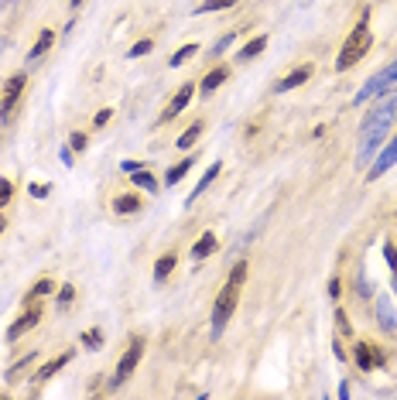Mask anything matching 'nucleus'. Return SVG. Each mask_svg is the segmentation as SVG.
Segmentation results:
<instances>
[{"label": "nucleus", "mask_w": 397, "mask_h": 400, "mask_svg": "<svg viewBox=\"0 0 397 400\" xmlns=\"http://www.w3.org/2000/svg\"><path fill=\"white\" fill-rule=\"evenodd\" d=\"M397 120V93L380 96V103L370 110V116L363 120V137H359V161H370L374 154L384 148L387 133H391V123Z\"/></svg>", "instance_id": "nucleus-1"}, {"label": "nucleus", "mask_w": 397, "mask_h": 400, "mask_svg": "<svg viewBox=\"0 0 397 400\" xmlns=\"http://www.w3.org/2000/svg\"><path fill=\"white\" fill-rule=\"evenodd\" d=\"M243 284H247V264L240 260V264L230 270L226 284L219 287V298H216V305H213V335H223L226 322L233 318V311H237V301H240V291H243Z\"/></svg>", "instance_id": "nucleus-2"}, {"label": "nucleus", "mask_w": 397, "mask_h": 400, "mask_svg": "<svg viewBox=\"0 0 397 400\" xmlns=\"http://www.w3.org/2000/svg\"><path fill=\"white\" fill-rule=\"evenodd\" d=\"M370 52V11L363 7V14H359L357 28L350 31V38L342 41V48H339L336 55V72H346V69H353L359 58Z\"/></svg>", "instance_id": "nucleus-3"}, {"label": "nucleus", "mask_w": 397, "mask_h": 400, "mask_svg": "<svg viewBox=\"0 0 397 400\" xmlns=\"http://www.w3.org/2000/svg\"><path fill=\"white\" fill-rule=\"evenodd\" d=\"M140 356H144V339L140 335H130V343H127V352L120 356V362H117V373H113V387H123V383L130 380V373L138 370V362H140Z\"/></svg>", "instance_id": "nucleus-4"}, {"label": "nucleus", "mask_w": 397, "mask_h": 400, "mask_svg": "<svg viewBox=\"0 0 397 400\" xmlns=\"http://www.w3.org/2000/svg\"><path fill=\"white\" fill-rule=\"evenodd\" d=\"M353 360H357V366L367 373V370H380V366H387V352H384L377 343L359 339V343L353 345Z\"/></svg>", "instance_id": "nucleus-5"}, {"label": "nucleus", "mask_w": 397, "mask_h": 400, "mask_svg": "<svg viewBox=\"0 0 397 400\" xmlns=\"http://www.w3.org/2000/svg\"><path fill=\"white\" fill-rule=\"evenodd\" d=\"M394 82H397V62H391L387 69H380L377 76H374L370 82H367V86H363V89H359V93H357V103L363 106V103H367L370 96H377V93H384V89H391Z\"/></svg>", "instance_id": "nucleus-6"}, {"label": "nucleus", "mask_w": 397, "mask_h": 400, "mask_svg": "<svg viewBox=\"0 0 397 400\" xmlns=\"http://www.w3.org/2000/svg\"><path fill=\"white\" fill-rule=\"evenodd\" d=\"M38 322H41V305H38V301H28V308L18 315V322L7 328V343H18L21 335H24V332H31Z\"/></svg>", "instance_id": "nucleus-7"}, {"label": "nucleus", "mask_w": 397, "mask_h": 400, "mask_svg": "<svg viewBox=\"0 0 397 400\" xmlns=\"http://www.w3.org/2000/svg\"><path fill=\"white\" fill-rule=\"evenodd\" d=\"M192 93H196V82H181V86H179V93L172 96V99H168V106L161 110L158 123H172V120H175V116H179L181 110L189 106V99H192Z\"/></svg>", "instance_id": "nucleus-8"}, {"label": "nucleus", "mask_w": 397, "mask_h": 400, "mask_svg": "<svg viewBox=\"0 0 397 400\" xmlns=\"http://www.w3.org/2000/svg\"><path fill=\"white\" fill-rule=\"evenodd\" d=\"M24 86H28V76H24V72H14V76L7 79V86H4V93H0V113H11V110L18 106Z\"/></svg>", "instance_id": "nucleus-9"}, {"label": "nucleus", "mask_w": 397, "mask_h": 400, "mask_svg": "<svg viewBox=\"0 0 397 400\" xmlns=\"http://www.w3.org/2000/svg\"><path fill=\"white\" fill-rule=\"evenodd\" d=\"M312 76H315V69H312V65H298V69H291L288 76L281 79V82L274 86V89H278V93H291V89H298L301 82H308Z\"/></svg>", "instance_id": "nucleus-10"}, {"label": "nucleus", "mask_w": 397, "mask_h": 400, "mask_svg": "<svg viewBox=\"0 0 397 400\" xmlns=\"http://www.w3.org/2000/svg\"><path fill=\"white\" fill-rule=\"evenodd\" d=\"M72 356H76V352H72V349H65L62 356H55V360H48V362H45V366L38 370V373H35V380H38V383H48L52 377H55V373H62V370H65V366L72 362Z\"/></svg>", "instance_id": "nucleus-11"}, {"label": "nucleus", "mask_w": 397, "mask_h": 400, "mask_svg": "<svg viewBox=\"0 0 397 400\" xmlns=\"http://www.w3.org/2000/svg\"><path fill=\"white\" fill-rule=\"evenodd\" d=\"M394 165H397V137L391 140V144H387V148H384V151H380L377 161H374V168H370V182H374V178H380V174H387L391 168H394Z\"/></svg>", "instance_id": "nucleus-12"}, {"label": "nucleus", "mask_w": 397, "mask_h": 400, "mask_svg": "<svg viewBox=\"0 0 397 400\" xmlns=\"http://www.w3.org/2000/svg\"><path fill=\"white\" fill-rule=\"evenodd\" d=\"M377 322L384 332H397V311H394V301H391V294H384L377 301Z\"/></svg>", "instance_id": "nucleus-13"}, {"label": "nucleus", "mask_w": 397, "mask_h": 400, "mask_svg": "<svg viewBox=\"0 0 397 400\" xmlns=\"http://www.w3.org/2000/svg\"><path fill=\"white\" fill-rule=\"evenodd\" d=\"M226 79H230V65H216V69H209V72H206V79L198 82V93L209 96L213 89H219Z\"/></svg>", "instance_id": "nucleus-14"}, {"label": "nucleus", "mask_w": 397, "mask_h": 400, "mask_svg": "<svg viewBox=\"0 0 397 400\" xmlns=\"http://www.w3.org/2000/svg\"><path fill=\"white\" fill-rule=\"evenodd\" d=\"M140 209H144V199H140L138 191L113 199V212H120V216H134V212H140Z\"/></svg>", "instance_id": "nucleus-15"}, {"label": "nucleus", "mask_w": 397, "mask_h": 400, "mask_svg": "<svg viewBox=\"0 0 397 400\" xmlns=\"http://www.w3.org/2000/svg\"><path fill=\"white\" fill-rule=\"evenodd\" d=\"M219 247V240H216V233H202L196 240V247H192V260H206V257H213Z\"/></svg>", "instance_id": "nucleus-16"}, {"label": "nucleus", "mask_w": 397, "mask_h": 400, "mask_svg": "<svg viewBox=\"0 0 397 400\" xmlns=\"http://www.w3.org/2000/svg\"><path fill=\"white\" fill-rule=\"evenodd\" d=\"M219 172H223V165H219V161H216V165H209V168H206V174L198 178V185L192 189V195L185 199V206H196V199H198V195H202L206 189H209V185H213V178H216Z\"/></svg>", "instance_id": "nucleus-17"}, {"label": "nucleus", "mask_w": 397, "mask_h": 400, "mask_svg": "<svg viewBox=\"0 0 397 400\" xmlns=\"http://www.w3.org/2000/svg\"><path fill=\"white\" fill-rule=\"evenodd\" d=\"M175 264H179V257H175V253H161L158 264H155V281L164 284V281H168V274L175 270Z\"/></svg>", "instance_id": "nucleus-18"}, {"label": "nucleus", "mask_w": 397, "mask_h": 400, "mask_svg": "<svg viewBox=\"0 0 397 400\" xmlns=\"http://www.w3.org/2000/svg\"><path fill=\"white\" fill-rule=\"evenodd\" d=\"M192 165H196V157H181L175 168H168V174H164V185H179L181 178L189 174V168H192Z\"/></svg>", "instance_id": "nucleus-19"}, {"label": "nucleus", "mask_w": 397, "mask_h": 400, "mask_svg": "<svg viewBox=\"0 0 397 400\" xmlns=\"http://www.w3.org/2000/svg\"><path fill=\"white\" fill-rule=\"evenodd\" d=\"M264 48H267V35H257V38H250L247 45H243V48H240V55H237V58H240V62H247V58L260 55Z\"/></svg>", "instance_id": "nucleus-20"}, {"label": "nucleus", "mask_w": 397, "mask_h": 400, "mask_svg": "<svg viewBox=\"0 0 397 400\" xmlns=\"http://www.w3.org/2000/svg\"><path fill=\"white\" fill-rule=\"evenodd\" d=\"M52 41H55V31H52V28H45V31H41L38 35V41H35V48H31V62H35V58H41L45 55V52H48V48H52Z\"/></svg>", "instance_id": "nucleus-21"}, {"label": "nucleus", "mask_w": 397, "mask_h": 400, "mask_svg": "<svg viewBox=\"0 0 397 400\" xmlns=\"http://www.w3.org/2000/svg\"><path fill=\"white\" fill-rule=\"evenodd\" d=\"M134 185H138V189H144L147 195H155V191L161 189L158 182H155V174L147 172V168H138V172H134Z\"/></svg>", "instance_id": "nucleus-22"}, {"label": "nucleus", "mask_w": 397, "mask_h": 400, "mask_svg": "<svg viewBox=\"0 0 397 400\" xmlns=\"http://www.w3.org/2000/svg\"><path fill=\"white\" fill-rule=\"evenodd\" d=\"M55 291V281L52 277H41V281H35L31 284V291H28V301H41L45 294H52Z\"/></svg>", "instance_id": "nucleus-23"}, {"label": "nucleus", "mask_w": 397, "mask_h": 400, "mask_svg": "<svg viewBox=\"0 0 397 400\" xmlns=\"http://www.w3.org/2000/svg\"><path fill=\"white\" fill-rule=\"evenodd\" d=\"M192 55H198V45H181L179 52L168 58V65H172V69H179V65H185V62H189Z\"/></svg>", "instance_id": "nucleus-24"}, {"label": "nucleus", "mask_w": 397, "mask_h": 400, "mask_svg": "<svg viewBox=\"0 0 397 400\" xmlns=\"http://www.w3.org/2000/svg\"><path fill=\"white\" fill-rule=\"evenodd\" d=\"M198 133H202V123H198V120L192 123V127H185V133L179 137V148H181V151H189V148L196 144V140H198Z\"/></svg>", "instance_id": "nucleus-25"}, {"label": "nucleus", "mask_w": 397, "mask_h": 400, "mask_svg": "<svg viewBox=\"0 0 397 400\" xmlns=\"http://www.w3.org/2000/svg\"><path fill=\"white\" fill-rule=\"evenodd\" d=\"M233 4H240V0H202L198 11H202V14H213V11H226V7H233Z\"/></svg>", "instance_id": "nucleus-26"}, {"label": "nucleus", "mask_w": 397, "mask_h": 400, "mask_svg": "<svg viewBox=\"0 0 397 400\" xmlns=\"http://www.w3.org/2000/svg\"><path fill=\"white\" fill-rule=\"evenodd\" d=\"M14 199V182L11 178H0V209H7Z\"/></svg>", "instance_id": "nucleus-27"}, {"label": "nucleus", "mask_w": 397, "mask_h": 400, "mask_svg": "<svg viewBox=\"0 0 397 400\" xmlns=\"http://www.w3.org/2000/svg\"><path fill=\"white\" fill-rule=\"evenodd\" d=\"M82 345H86V349H99V345H103V332H99V328L82 332Z\"/></svg>", "instance_id": "nucleus-28"}, {"label": "nucleus", "mask_w": 397, "mask_h": 400, "mask_svg": "<svg viewBox=\"0 0 397 400\" xmlns=\"http://www.w3.org/2000/svg\"><path fill=\"white\" fill-rule=\"evenodd\" d=\"M72 298H76V287H72V284H62L59 287V311L72 305Z\"/></svg>", "instance_id": "nucleus-29"}, {"label": "nucleus", "mask_w": 397, "mask_h": 400, "mask_svg": "<svg viewBox=\"0 0 397 400\" xmlns=\"http://www.w3.org/2000/svg\"><path fill=\"white\" fill-rule=\"evenodd\" d=\"M69 144H72V151H86V148H89V137H86L82 130H76L72 137H69Z\"/></svg>", "instance_id": "nucleus-30"}, {"label": "nucleus", "mask_w": 397, "mask_h": 400, "mask_svg": "<svg viewBox=\"0 0 397 400\" xmlns=\"http://www.w3.org/2000/svg\"><path fill=\"white\" fill-rule=\"evenodd\" d=\"M233 41H237V35H233V31H226V35H223V38L216 41V48H213V55H223V52H226V48L233 45Z\"/></svg>", "instance_id": "nucleus-31"}, {"label": "nucleus", "mask_w": 397, "mask_h": 400, "mask_svg": "<svg viewBox=\"0 0 397 400\" xmlns=\"http://www.w3.org/2000/svg\"><path fill=\"white\" fill-rule=\"evenodd\" d=\"M384 257H387V264H391V270H394V274H397V247H394V243H391V240L384 243Z\"/></svg>", "instance_id": "nucleus-32"}, {"label": "nucleus", "mask_w": 397, "mask_h": 400, "mask_svg": "<svg viewBox=\"0 0 397 400\" xmlns=\"http://www.w3.org/2000/svg\"><path fill=\"white\" fill-rule=\"evenodd\" d=\"M147 52H151V38L138 41V45H134V48H130V52H127V55H130V58H140V55H147Z\"/></svg>", "instance_id": "nucleus-33"}, {"label": "nucleus", "mask_w": 397, "mask_h": 400, "mask_svg": "<svg viewBox=\"0 0 397 400\" xmlns=\"http://www.w3.org/2000/svg\"><path fill=\"white\" fill-rule=\"evenodd\" d=\"M110 120H113V110H99V113H96V120H93V127H96V130H99V127H106Z\"/></svg>", "instance_id": "nucleus-34"}, {"label": "nucleus", "mask_w": 397, "mask_h": 400, "mask_svg": "<svg viewBox=\"0 0 397 400\" xmlns=\"http://www.w3.org/2000/svg\"><path fill=\"white\" fill-rule=\"evenodd\" d=\"M339 294H342V281H339V277H332V281H329V298H332V301H339Z\"/></svg>", "instance_id": "nucleus-35"}, {"label": "nucleus", "mask_w": 397, "mask_h": 400, "mask_svg": "<svg viewBox=\"0 0 397 400\" xmlns=\"http://www.w3.org/2000/svg\"><path fill=\"white\" fill-rule=\"evenodd\" d=\"M62 161L72 168V161H76V157H72V144H62Z\"/></svg>", "instance_id": "nucleus-36"}, {"label": "nucleus", "mask_w": 397, "mask_h": 400, "mask_svg": "<svg viewBox=\"0 0 397 400\" xmlns=\"http://www.w3.org/2000/svg\"><path fill=\"white\" fill-rule=\"evenodd\" d=\"M31 195H35V199H45V195H48V185H45V182L31 185Z\"/></svg>", "instance_id": "nucleus-37"}, {"label": "nucleus", "mask_w": 397, "mask_h": 400, "mask_svg": "<svg viewBox=\"0 0 397 400\" xmlns=\"http://www.w3.org/2000/svg\"><path fill=\"white\" fill-rule=\"evenodd\" d=\"M336 322H339V332H350V322H346V315L336 308Z\"/></svg>", "instance_id": "nucleus-38"}, {"label": "nucleus", "mask_w": 397, "mask_h": 400, "mask_svg": "<svg viewBox=\"0 0 397 400\" xmlns=\"http://www.w3.org/2000/svg\"><path fill=\"white\" fill-rule=\"evenodd\" d=\"M138 168H144L140 161H123V172H130V174H134V172H138Z\"/></svg>", "instance_id": "nucleus-39"}, {"label": "nucleus", "mask_w": 397, "mask_h": 400, "mask_svg": "<svg viewBox=\"0 0 397 400\" xmlns=\"http://www.w3.org/2000/svg\"><path fill=\"white\" fill-rule=\"evenodd\" d=\"M4 229H7V219H4V212H0V233H4Z\"/></svg>", "instance_id": "nucleus-40"}, {"label": "nucleus", "mask_w": 397, "mask_h": 400, "mask_svg": "<svg viewBox=\"0 0 397 400\" xmlns=\"http://www.w3.org/2000/svg\"><path fill=\"white\" fill-rule=\"evenodd\" d=\"M4 120H7V113H0V130H4Z\"/></svg>", "instance_id": "nucleus-41"}, {"label": "nucleus", "mask_w": 397, "mask_h": 400, "mask_svg": "<svg viewBox=\"0 0 397 400\" xmlns=\"http://www.w3.org/2000/svg\"><path fill=\"white\" fill-rule=\"evenodd\" d=\"M79 4H82V0H72V7H79Z\"/></svg>", "instance_id": "nucleus-42"}, {"label": "nucleus", "mask_w": 397, "mask_h": 400, "mask_svg": "<svg viewBox=\"0 0 397 400\" xmlns=\"http://www.w3.org/2000/svg\"><path fill=\"white\" fill-rule=\"evenodd\" d=\"M0 4H14V0H0Z\"/></svg>", "instance_id": "nucleus-43"}, {"label": "nucleus", "mask_w": 397, "mask_h": 400, "mask_svg": "<svg viewBox=\"0 0 397 400\" xmlns=\"http://www.w3.org/2000/svg\"><path fill=\"white\" fill-rule=\"evenodd\" d=\"M394 294H397V277H394Z\"/></svg>", "instance_id": "nucleus-44"}]
</instances>
